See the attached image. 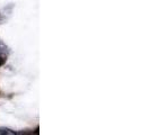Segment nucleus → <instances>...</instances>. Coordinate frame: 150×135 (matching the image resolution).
Returning <instances> with one entry per match:
<instances>
[{
	"mask_svg": "<svg viewBox=\"0 0 150 135\" xmlns=\"http://www.w3.org/2000/svg\"><path fill=\"white\" fill-rule=\"evenodd\" d=\"M4 62H5V60H4V59H0V65H1Z\"/></svg>",
	"mask_w": 150,
	"mask_h": 135,
	"instance_id": "f257e3e1",
	"label": "nucleus"
}]
</instances>
